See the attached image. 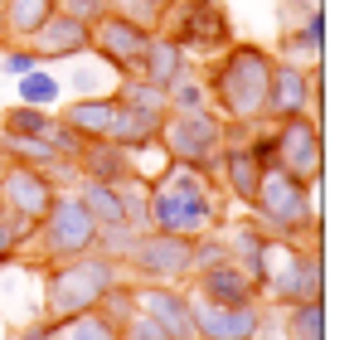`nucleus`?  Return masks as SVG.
Instances as JSON below:
<instances>
[{
    "label": "nucleus",
    "mask_w": 359,
    "mask_h": 340,
    "mask_svg": "<svg viewBox=\"0 0 359 340\" xmlns=\"http://www.w3.org/2000/svg\"><path fill=\"white\" fill-rule=\"evenodd\" d=\"M146 190H151V228H161V233L199 238L209 228L229 224V214H224V200L229 195L204 170H189V166H175L170 161Z\"/></svg>",
    "instance_id": "1"
},
{
    "label": "nucleus",
    "mask_w": 359,
    "mask_h": 340,
    "mask_svg": "<svg viewBox=\"0 0 359 340\" xmlns=\"http://www.w3.org/2000/svg\"><path fill=\"white\" fill-rule=\"evenodd\" d=\"M267 73H272V49L233 39L199 73L209 93V112H219L224 122H267Z\"/></svg>",
    "instance_id": "2"
},
{
    "label": "nucleus",
    "mask_w": 359,
    "mask_h": 340,
    "mask_svg": "<svg viewBox=\"0 0 359 340\" xmlns=\"http://www.w3.org/2000/svg\"><path fill=\"white\" fill-rule=\"evenodd\" d=\"M252 219L267 228L277 243H316L320 248V200L316 185H306L287 170L267 166L257 200H252Z\"/></svg>",
    "instance_id": "3"
},
{
    "label": "nucleus",
    "mask_w": 359,
    "mask_h": 340,
    "mask_svg": "<svg viewBox=\"0 0 359 340\" xmlns=\"http://www.w3.org/2000/svg\"><path fill=\"white\" fill-rule=\"evenodd\" d=\"M112 282H121V263H112L97 248L44 268V321H68V316L97 311Z\"/></svg>",
    "instance_id": "4"
},
{
    "label": "nucleus",
    "mask_w": 359,
    "mask_h": 340,
    "mask_svg": "<svg viewBox=\"0 0 359 340\" xmlns=\"http://www.w3.org/2000/svg\"><path fill=\"white\" fill-rule=\"evenodd\" d=\"M93 243H97L93 214L83 209V200H78L73 190H59V200L49 204V214H44L39 224L29 228V238L20 243V253H25V263H34V268H54V263H68V258L93 253Z\"/></svg>",
    "instance_id": "5"
},
{
    "label": "nucleus",
    "mask_w": 359,
    "mask_h": 340,
    "mask_svg": "<svg viewBox=\"0 0 359 340\" xmlns=\"http://www.w3.org/2000/svg\"><path fill=\"white\" fill-rule=\"evenodd\" d=\"M161 30L175 39L184 54L214 58L233 44V15L224 0H175L161 20Z\"/></svg>",
    "instance_id": "6"
},
{
    "label": "nucleus",
    "mask_w": 359,
    "mask_h": 340,
    "mask_svg": "<svg viewBox=\"0 0 359 340\" xmlns=\"http://www.w3.org/2000/svg\"><path fill=\"white\" fill-rule=\"evenodd\" d=\"M267 301L272 306H297L325 296V258L316 243H272V263H267Z\"/></svg>",
    "instance_id": "7"
},
{
    "label": "nucleus",
    "mask_w": 359,
    "mask_h": 340,
    "mask_svg": "<svg viewBox=\"0 0 359 340\" xmlns=\"http://www.w3.org/2000/svg\"><path fill=\"white\" fill-rule=\"evenodd\" d=\"M161 146H165V156L175 166L214 175L219 156H224V117L209 112V107H199V112H165Z\"/></svg>",
    "instance_id": "8"
},
{
    "label": "nucleus",
    "mask_w": 359,
    "mask_h": 340,
    "mask_svg": "<svg viewBox=\"0 0 359 340\" xmlns=\"http://www.w3.org/2000/svg\"><path fill=\"white\" fill-rule=\"evenodd\" d=\"M54 200H59V185H54L49 170L20 166V161H10V166L0 170V214H5V224L15 233V243L29 238V228L49 214Z\"/></svg>",
    "instance_id": "9"
},
{
    "label": "nucleus",
    "mask_w": 359,
    "mask_h": 340,
    "mask_svg": "<svg viewBox=\"0 0 359 340\" xmlns=\"http://www.w3.org/2000/svg\"><path fill=\"white\" fill-rule=\"evenodd\" d=\"M325 103V63H292V58L272 54V73H267V122L311 112L320 122Z\"/></svg>",
    "instance_id": "10"
},
{
    "label": "nucleus",
    "mask_w": 359,
    "mask_h": 340,
    "mask_svg": "<svg viewBox=\"0 0 359 340\" xmlns=\"http://www.w3.org/2000/svg\"><path fill=\"white\" fill-rule=\"evenodd\" d=\"M272 166L306 180V185H320V175H325V131L311 112L272 122Z\"/></svg>",
    "instance_id": "11"
},
{
    "label": "nucleus",
    "mask_w": 359,
    "mask_h": 340,
    "mask_svg": "<svg viewBox=\"0 0 359 340\" xmlns=\"http://www.w3.org/2000/svg\"><path fill=\"white\" fill-rule=\"evenodd\" d=\"M189 248L194 238H180V233H161V228H146L136 233L131 253L121 258V273H131L136 282H189Z\"/></svg>",
    "instance_id": "12"
},
{
    "label": "nucleus",
    "mask_w": 359,
    "mask_h": 340,
    "mask_svg": "<svg viewBox=\"0 0 359 340\" xmlns=\"http://www.w3.org/2000/svg\"><path fill=\"white\" fill-rule=\"evenodd\" d=\"M262 331H267L262 301H233L229 306V301L194 296V336L199 340H262Z\"/></svg>",
    "instance_id": "13"
},
{
    "label": "nucleus",
    "mask_w": 359,
    "mask_h": 340,
    "mask_svg": "<svg viewBox=\"0 0 359 340\" xmlns=\"http://www.w3.org/2000/svg\"><path fill=\"white\" fill-rule=\"evenodd\" d=\"M156 30H141V25H131V20H121V15H97L93 20V54L102 58L117 78L126 73H136V63L146 54V39H151Z\"/></svg>",
    "instance_id": "14"
},
{
    "label": "nucleus",
    "mask_w": 359,
    "mask_h": 340,
    "mask_svg": "<svg viewBox=\"0 0 359 340\" xmlns=\"http://www.w3.org/2000/svg\"><path fill=\"white\" fill-rule=\"evenodd\" d=\"M136 306L161 326L165 340H199L194 336V296L175 282H136Z\"/></svg>",
    "instance_id": "15"
},
{
    "label": "nucleus",
    "mask_w": 359,
    "mask_h": 340,
    "mask_svg": "<svg viewBox=\"0 0 359 340\" xmlns=\"http://www.w3.org/2000/svg\"><path fill=\"white\" fill-rule=\"evenodd\" d=\"M39 63H68V58H83L93 54V25L88 20H78V15H63L54 10L29 39H25Z\"/></svg>",
    "instance_id": "16"
},
{
    "label": "nucleus",
    "mask_w": 359,
    "mask_h": 340,
    "mask_svg": "<svg viewBox=\"0 0 359 340\" xmlns=\"http://www.w3.org/2000/svg\"><path fill=\"white\" fill-rule=\"evenodd\" d=\"M224 243H229V258H233L243 273L257 282V292H262V282H267V263H272V243H277V238L248 214V219L224 224Z\"/></svg>",
    "instance_id": "17"
},
{
    "label": "nucleus",
    "mask_w": 359,
    "mask_h": 340,
    "mask_svg": "<svg viewBox=\"0 0 359 340\" xmlns=\"http://www.w3.org/2000/svg\"><path fill=\"white\" fill-rule=\"evenodd\" d=\"M214 180H219V190H224L233 204L252 209V200H257V185H262V161L248 151V141H238V146H224Z\"/></svg>",
    "instance_id": "18"
},
{
    "label": "nucleus",
    "mask_w": 359,
    "mask_h": 340,
    "mask_svg": "<svg viewBox=\"0 0 359 340\" xmlns=\"http://www.w3.org/2000/svg\"><path fill=\"white\" fill-rule=\"evenodd\" d=\"M184 73H194L189 54L180 49L165 30H156V34L146 39V54H141V63H136V78H146L151 88H161V93H165V88H170V83H180Z\"/></svg>",
    "instance_id": "19"
},
{
    "label": "nucleus",
    "mask_w": 359,
    "mask_h": 340,
    "mask_svg": "<svg viewBox=\"0 0 359 340\" xmlns=\"http://www.w3.org/2000/svg\"><path fill=\"white\" fill-rule=\"evenodd\" d=\"M112 112H117V98L112 93H102V98H68V103L54 107V117H59L78 141H107Z\"/></svg>",
    "instance_id": "20"
},
{
    "label": "nucleus",
    "mask_w": 359,
    "mask_h": 340,
    "mask_svg": "<svg viewBox=\"0 0 359 340\" xmlns=\"http://www.w3.org/2000/svg\"><path fill=\"white\" fill-rule=\"evenodd\" d=\"M165 112L170 107H151V103H121L117 98V112H112V131H107V141H117V146H151V141H161V126H165Z\"/></svg>",
    "instance_id": "21"
},
{
    "label": "nucleus",
    "mask_w": 359,
    "mask_h": 340,
    "mask_svg": "<svg viewBox=\"0 0 359 340\" xmlns=\"http://www.w3.org/2000/svg\"><path fill=\"white\" fill-rule=\"evenodd\" d=\"M189 292L194 296H204V301H262V292H257V282L243 273L238 263L229 258V263H219V268H204V273H194L189 277Z\"/></svg>",
    "instance_id": "22"
},
{
    "label": "nucleus",
    "mask_w": 359,
    "mask_h": 340,
    "mask_svg": "<svg viewBox=\"0 0 359 340\" xmlns=\"http://www.w3.org/2000/svg\"><path fill=\"white\" fill-rule=\"evenodd\" d=\"M73 170H78L83 180L121 185V180H131V151L117 146V141H83V151L73 156Z\"/></svg>",
    "instance_id": "23"
},
{
    "label": "nucleus",
    "mask_w": 359,
    "mask_h": 340,
    "mask_svg": "<svg viewBox=\"0 0 359 340\" xmlns=\"http://www.w3.org/2000/svg\"><path fill=\"white\" fill-rule=\"evenodd\" d=\"M277 58H292V63H320L325 58V10L306 15L292 30H277Z\"/></svg>",
    "instance_id": "24"
},
{
    "label": "nucleus",
    "mask_w": 359,
    "mask_h": 340,
    "mask_svg": "<svg viewBox=\"0 0 359 340\" xmlns=\"http://www.w3.org/2000/svg\"><path fill=\"white\" fill-rule=\"evenodd\" d=\"M54 10H59V0H0V30H5V39L25 44ZM5 39H0V44H5Z\"/></svg>",
    "instance_id": "25"
},
{
    "label": "nucleus",
    "mask_w": 359,
    "mask_h": 340,
    "mask_svg": "<svg viewBox=\"0 0 359 340\" xmlns=\"http://www.w3.org/2000/svg\"><path fill=\"white\" fill-rule=\"evenodd\" d=\"M68 63H73V58H68ZM59 78H63V93H68V98H102V93L117 88V73H112L97 54H88V63H73L68 73H59Z\"/></svg>",
    "instance_id": "26"
},
{
    "label": "nucleus",
    "mask_w": 359,
    "mask_h": 340,
    "mask_svg": "<svg viewBox=\"0 0 359 340\" xmlns=\"http://www.w3.org/2000/svg\"><path fill=\"white\" fill-rule=\"evenodd\" d=\"M15 103H29V107H59L63 103V78L49 68V63L29 68L25 78H15Z\"/></svg>",
    "instance_id": "27"
},
{
    "label": "nucleus",
    "mask_w": 359,
    "mask_h": 340,
    "mask_svg": "<svg viewBox=\"0 0 359 340\" xmlns=\"http://www.w3.org/2000/svg\"><path fill=\"white\" fill-rule=\"evenodd\" d=\"M282 311H287V321H282L287 340H325V296L282 306Z\"/></svg>",
    "instance_id": "28"
},
{
    "label": "nucleus",
    "mask_w": 359,
    "mask_h": 340,
    "mask_svg": "<svg viewBox=\"0 0 359 340\" xmlns=\"http://www.w3.org/2000/svg\"><path fill=\"white\" fill-rule=\"evenodd\" d=\"M54 331L49 340H121L117 326L102 316V311H83V316H68V321H49Z\"/></svg>",
    "instance_id": "29"
},
{
    "label": "nucleus",
    "mask_w": 359,
    "mask_h": 340,
    "mask_svg": "<svg viewBox=\"0 0 359 340\" xmlns=\"http://www.w3.org/2000/svg\"><path fill=\"white\" fill-rule=\"evenodd\" d=\"M54 107H29V103H10L0 107V136H39L49 126Z\"/></svg>",
    "instance_id": "30"
},
{
    "label": "nucleus",
    "mask_w": 359,
    "mask_h": 340,
    "mask_svg": "<svg viewBox=\"0 0 359 340\" xmlns=\"http://www.w3.org/2000/svg\"><path fill=\"white\" fill-rule=\"evenodd\" d=\"M165 107H170V112H199V107H209L204 78H199V73H184L180 83H170V88H165Z\"/></svg>",
    "instance_id": "31"
},
{
    "label": "nucleus",
    "mask_w": 359,
    "mask_h": 340,
    "mask_svg": "<svg viewBox=\"0 0 359 340\" xmlns=\"http://www.w3.org/2000/svg\"><path fill=\"white\" fill-rule=\"evenodd\" d=\"M0 49H5V54H0V73H5V78H25L29 68H39V58H34V49H29V44L5 39Z\"/></svg>",
    "instance_id": "32"
},
{
    "label": "nucleus",
    "mask_w": 359,
    "mask_h": 340,
    "mask_svg": "<svg viewBox=\"0 0 359 340\" xmlns=\"http://www.w3.org/2000/svg\"><path fill=\"white\" fill-rule=\"evenodd\" d=\"M39 136H44V141H49V146H54V156H59V161H73V156H78V151H83V141H78V136H73V131H68V126H63L59 117H49V126H44V131H39Z\"/></svg>",
    "instance_id": "33"
},
{
    "label": "nucleus",
    "mask_w": 359,
    "mask_h": 340,
    "mask_svg": "<svg viewBox=\"0 0 359 340\" xmlns=\"http://www.w3.org/2000/svg\"><path fill=\"white\" fill-rule=\"evenodd\" d=\"M316 10H320V0H277V30H292Z\"/></svg>",
    "instance_id": "34"
},
{
    "label": "nucleus",
    "mask_w": 359,
    "mask_h": 340,
    "mask_svg": "<svg viewBox=\"0 0 359 340\" xmlns=\"http://www.w3.org/2000/svg\"><path fill=\"white\" fill-rule=\"evenodd\" d=\"M59 10H63V15H78V20H88V25H93L107 5H102V0H59Z\"/></svg>",
    "instance_id": "35"
},
{
    "label": "nucleus",
    "mask_w": 359,
    "mask_h": 340,
    "mask_svg": "<svg viewBox=\"0 0 359 340\" xmlns=\"http://www.w3.org/2000/svg\"><path fill=\"white\" fill-rule=\"evenodd\" d=\"M15 258H20V243H15V233H10L5 214H0V268H10Z\"/></svg>",
    "instance_id": "36"
},
{
    "label": "nucleus",
    "mask_w": 359,
    "mask_h": 340,
    "mask_svg": "<svg viewBox=\"0 0 359 340\" xmlns=\"http://www.w3.org/2000/svg\"><path fill=\"white\" fill-rule=\"evenodd\" d=\"M49 331H54L49 321H29V326H20L10 340H49Z\"/></svg>",
    "instance_id": "37"
},
{
    "label": "nucleus",
    "mask_w": 359,
    "mask_h": 340,
    "mask_svg": "<svg viewBox=\"0 0 359 340\" xmlns=\"http://www.w3.org/2000/svg\"><path fill=\"white\" fill-rule=\"evenodd\" d=\"M156 5H161V10H170V5H175V0H156Z\"/></svg>",
    "instance_id": "38"
},
{
    "label": "nucleus",
    "mask_w": 359,
    "mask_h": 340,
    "mask_svg": "<svg viewBox=\"0 0 359 340\" xmlns=\"http://www.w3.org/2000/svg\"><path fill=\"white\" fill-rule=\"evenodd\" d=\"M5 166H10V161H5V151H0V170H5Z\"/></svg>",
    "instance_id": "39"
},
{
    "label": "nucleus",
    "mask_w": 359,
    "mask_h": 340,
    "mask_svg": "<svg viewBox=\"0 0 359 340\" xmlns=\"http://www.w3.org/2000/svg\"><path fill=\"white\" fill-rule=\"evenodd\" d=\"M0 336H5V326H0Z\"/></svg>",
    "instance_id": "40"
},
{
    "label": "nucleus",
    "mask_w": 359,
    "mask_h": 340,
    "mask_svg": "<svg viewBox=\"0 0 359 340\" xmlns=\"http://www.w3.org/2000/svg\"><path fill=\"white\" fill-rule=\"evenodd\" d=\"M0 39H5V30H0Z\"/></svg>",
    "instance_id": "41"
}]
</instances>
